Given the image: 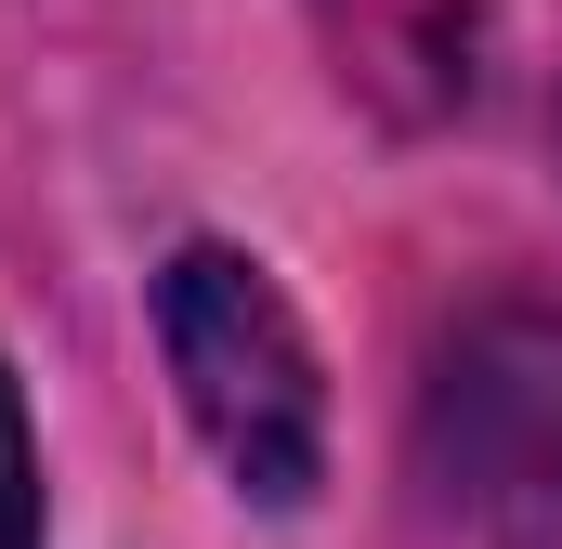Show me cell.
<instances>
[{
  "label": "cell",
  "mask_w": 562,
  "mask_h": 549,
  "mask_svg": "<svg viewBox=\"0 0 562 549\" xmlns=\"http://www.w3.org/2000/svg\"><path fill=\"white\" fill-rule=\"evenodd\" d=\"M0 549H53V497H40V432L13 393V354H0Z\"/></svg>",
  "instance_id": "obj_4"
},
{
  "label": "cell",
  "mask_w": 562,
  "mask_h": 549,
  "mask_svg": "<svg viewBox=\"0 0 562 549\" xmlns=\"http://www.w3.org/2000/svg\"><path fill=\"white\" fill-rule=\"evenodd\" d=\"M327 26H340V92H380L393 105V79H419V119L445 105H471V0H327Z\"/></svg>",
  "instance_id": "obj_3"
},
{
  "label": "cell",
  "mask_w": 562,
  "mask_h": 549,
  "mask_svg": "<svg viewBox=\"0 0 562 549\" xmlns=\"http://www.w3.org/2000/svg\"><path fill=\"white\" fill-rule=\"evenodd\" d=\"M157 354H170V393L196 418V445L223 458V484L249 511H314V484H327V367H314V327L276 288V262L223 249V236H183L157 262Z\"/></svg>",
  "instance_id": "obj_1"
},
{
  "label": "cell",
  "mask_w": 562,
  "mask_h": 549,
  "mask_svg": "<svg viewBox=\"0 0 562 549\" xmlns=\"http://www.w3.org/2000/svg\"><path fill=\"white\" fill-rule=\"evenodd\" d=\"M419 471L471 549H562V314L484 301L419 380Z\"/></svg>",
  "instance_id": "obj_2"
}]
</instances>
